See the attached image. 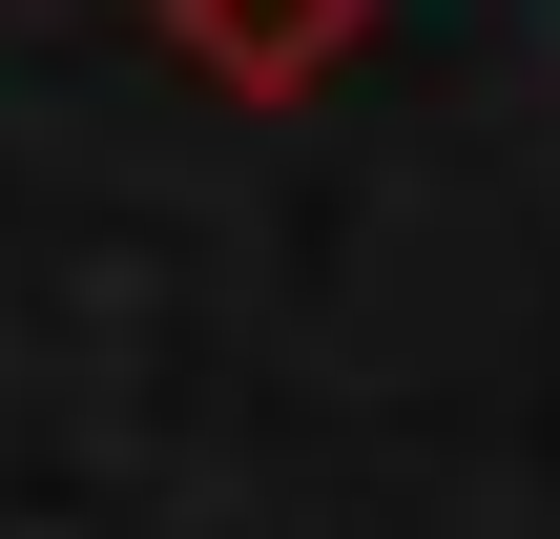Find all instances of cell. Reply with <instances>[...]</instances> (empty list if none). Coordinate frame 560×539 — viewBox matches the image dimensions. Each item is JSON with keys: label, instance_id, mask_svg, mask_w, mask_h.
Returning a JSON list of instances; mask_svg holds the SVG:
<instances>
[{"label": "cell", "instance_id": "cell-1", "mask_svg": "<svg viewBox=\"0 0 560 539\" xmlns=\"http://www.w3.org/2000/svg\"><path fill=\"white\" fill-rule=\"evenodd\" d=\"M145 21H166L229 104H312V83L374 42V0H145Z\"/></svg>", "mask_w": 560, "mask_h": 539}]
</instances>
